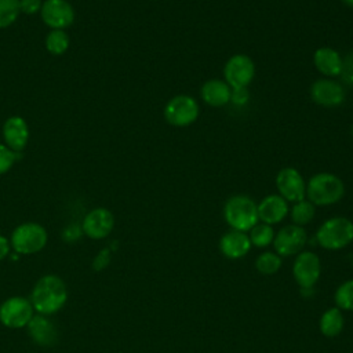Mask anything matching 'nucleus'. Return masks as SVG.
<instances>
[{
    "label": "nucleus",
    "mask_w": 353,
    "mask_h": 353,
    "mask_svg": "<svg viewBox=\"0 0 353 353\" xmlns=\"http://www.w3.org/2000/svg\"><path fill=\"white\" fill-rule=\"evenodd\" d=\"M46 47L52 55L63 54L69 47V37L66 32L63 29H52L46 39Z\"/></svg>",
    "instance_id": "26"
},
{
    "label": "nucleus",
    "mask_w": 353,
    "mask_h": 353,
    "mask_svg": "<svg viewBox=\"0 0 353 353\" xmlns=\"http://www.w3.org/2000/svg\"><path fill=\"white\" fill-rule=\"evenodd\" d=\"M345 194L342 179L331 172H319L313 175L306 185V196L314 205H331L338 203Z\"/></svg>",
    "instance_id": "3"
},
{
    "label": "nucleus",
    "mask_w": 353,
    "mask_h": 353,
    "mask_svg": "<svg viewBox=\"0 0 353 353\" xmlns=\"http://www.w3.org/2000/svg\"><path fill=\"white\" fill-rule=\"evenodd\" d=\"M40 11L44 23L52 29L68 28L74 19V11L66 0H46Z\"/></svg>",
    "instance_id": "13"
},
{
    "label": "nucleus",
    "mask_w": 353,
    "mask_h": 353,
    "mask_svg": "<svg viewBox=\"0 0 353 353\" xmlns=\"http://www.w3.org/2000/svg\"><path fill=\"white\" fill-rule=\"evenodd\" d=\"M301 294L305 298H310L313 295V288H301Z\"/></svg>",
    "instance_id": "34"
},
{
    "label": "nucleus",
    "mask_w": 353,
    "mask_h": 353,
    "mask_svg": "<svg viewBox=\"0 0 353 353\" xmlns=\"http://www.w3.org/2000/svg\"><path fill=\"white\" fill-rule=\"evenodd\" d=\"M10 252V241L4 236H0V259L7 256Z\"/></svg>",
    "instance_id": "33"
},
{
    "label": "nucleus",
    "mask_w": 353,
    "mask_h": 353,
    "mask_svg": "<svg viewBox=\"0 0 353 353\" xmlns=\"http://www.w3.org/2000/svg\"><path fill=\"white\" fill-rule=\"evenodd\" d=\"M223 218L230 229L247 233L259 222L258 204L245 194H234L223 205Z\"/></svg>",
    "instance_id": "2"
},
{
    "label": "nucleus",
    "mask_w": 353,
    "mask_h": 353,
    "mask_svg": "<svg viewBox=\"0 0 353 353\" xmlns=\"http://www.w3.org/2000/svg\"><path fill=\"white\" fill-rule=\"evenodd\" d=\"M41 0H19V8L25 14H34L41 10Z\"/></svg>",
    "instance_id": "31"
},
{
    "label": "nucleus",
    "mask_w": 353,
    "mask_h": 353,
    "mask_svg": "<svg viewBox=\"0 0 353 353\" xmlns=\"http://www.w3.org/2000/svg\"><path fill=\"white\" fill-rule=\"evenodd\" d=\"M223 76L232 90L247 88L255 76V65L248 55L236 54L228 59Z\"/></svg>",
    "instance_id": "10"
},
{
    "label": "nucleus",
    "mask_w": 353,
    "mask_h": 353,
    "mask_svg": "<svg viewBox=\"0 0 353 353\" xmlns=\"http://www.w3.org/2000/svg\"><path fill=\"white\" fill-rule=\"evenodd\" d=\"M290 212L288 203L280 194H269L258 204V218L268 225L281 222Z\"/></svg>",
    "instance_id": "16"
},
{
    "label": "nucleus",
    "mask_w": 353,
    "mask_h": 353,
    "mask_svg": "<svg viewBox=\"0 0 353 353\" xmlns=\"http://www.w3.org/2000/svg\"><path fill=\"white\" fill-rule=\"evenodd\" d=\"M247 234H248V239H250L252 247L266 248L270 244H273L274 230H273L272 225H268V223H263V222H258L256 225H254L248 230Z\"/></svg>",
    "instance_id": "22"
},
{
    "label": "nucleus",
    "mask_w": 353,
    "mask_h": 353,
    "mask_svg": "<svg viewBox=\"0 0 353 353\" xmlns=\"http://www.w3.org/2000/svg\"><path fill=\"white\" fill-rule=\"evenodd\" d=\"M307 233L302 226H296L294 223L285 225L277 233H274V252L281 258L295 256L303 251L305 245L307 244Z\"/></svg>",
    "instance_id": "7"
},
{
    "label": "nucleus",
    "mask_w": 353,
    "mask_h": 353,
    "mask_svg": "<svg viewBox=\"0 0 353 353\" xmlns=\"http://www.w3.org/2000/svg\"><path fill=\"white\" fill-rule=\"evenodd\" d=\"M19 12V0H0V28L10 26Z\"/></svg>",
    "instance_id": "27"
},
{
    "label": "nucleus",
    "mask_w": 353,
    "mask_h": 353,
    "mask_svg": "<svg viewBox=\"0 0 353 353\" xmlns=\"http://www.w3.org/2000/svg\"><path fill=\"white\" fill-rule=\"evenodd\" d=\"M33 305L22 296L6 299L0 306V321L8 328H22L33 317Z\"/></svg>",
    "instance_id": "9"
},
{
    "label": "nucleus",
    "mask_w": 353,
    "mask_h": 353,
    "mask_svg": "<svg viewBox=\"0 0 353 353\" xmlns=\"http://www.w3.org/2000/svg\"><path fill=\"white\" fill-rule=\"evenodd\" d=\"M313 63L316 69L328 77L339 76L342 68V58L339 52H336L331 47H320L314 51Z\"/></svg>",
    "instance_id": "20"
},
{
    "label": "nucleus",
    "mask_w": 353,
    "mask_h": 353,
    "mask_svg": "<svg viewBox=\"0 0 353 353\" xmlns=\"http://www.w3.org/2000/svg\"><path fill=\"white\" fill-rule=\"evenodd\" d=\"M335 306L345 312H353V279L338 285L334 294Z\"/></svg>",
    "instance_id": "25"
},
{
    "label": "nucleus",
    "mask_w": 353,
    "mask_h": 353,
    "mask_svg": "<svg viewBox=\"0 0 353 353\" xmlns=\"http://www.w3.org/2000/svg\"><path fill=\"white\" fill-rule=\"evenodd\" d=\"M310 97L320 106L335 108L343 103L346 94L342 84L330 79H320L310 85Z\"/></svg>",
    "instance_id": "12"
},
{
    "label": "nucleus",
    "mask_w": 353,
    "mask_h": 353,
    "mask_svg": "<svg viewBox=\"0 0 353 353\" xmlns=\"http://www.w3.org/2000/svg\"><path fill=\"white\" fill-rule=\"evenodd\" d=\"M251 241L245 232L228 230L219 239V251L228 259H241L251 250Z\"/></svg>",
    "instance_id": "15"
},
{
    "label": "nucleus",
    "mask_w": 353,
    "mask_h": 353,
    "mask_svg": "<svg viewBox=\"0 0 353 353\" xmlns=\"http://www.w3.org/2000/svg\"><path fill=\"white\" fill-rule=\"evenodd\" d=\"M321 274V263L313 251H301L292 263V276L299 288H313Z\"/></svg>",
    "instance_id": "8"
},
{
    "label": "nucleus",
    "mask_w": 353,
    "mask_h": 353,
    "mask_svg": "<svg viewBox=\"0 0 353 353\" xmlns=\"http://www.w3.org/2000/svg\"><path fill=\"white\" fill-rule=\"evenodd\" d=\"M114 225L113 214L106 208H95L90 211L83 219V232L94 240L109 236Z\"/></svg>",
    "instance_id": "14"
},
{
    "label": "nucleus",
    "mask_w": 353,
    "mask_h": 353,
    "mask_svg": "<svg viewBox=\"0 0 353 353\" xmlns=\"http://www.w3.org/2000/svg\"><path fill=\"white\" fill-rule=\"evenodd\" d=\"M200 92H201L203 101L207 105L214 108H221L226 105L228 102H230V97H232V88L229 87V84L218 79L207 80L201 85Z\"/></svg>",
    "instance_id": "19"
},
{
    "label": "nucleus",
    "mask_w": 353,
    "mask_h": 353,
    "mask_svg": "<svg viewBox=\"0 0 353 353\" xmlns=\"http://www.w3.org/2000/svg\"><path fill=\"white\" fill-rule=\"evenodd\" d=\"M28 331L32 339L41 346H52L57 343L58 334L54 323L46 319L43 314L33 316L28 324Z\"/></svg>",
    "instance_id": "18"
},
{
    "label": "nucleus",
    "mask_w": 353,
    "mask_h": 353,
    "mask_svg": "<svg viewBox=\"0 0 353 353\" xmlns=\"http://www.w3.org/2000/svg\"><path fill=\"white\" fill-rule=\"evenodd\" d=\"M283 258L277 255L274 251H265L259 254L255 259V269L263 276H272L277 273L281 268Z\"/></svg>",
    "instance_id": "24"
},
{
    "label": "nucleus",
    "mask_w": 353,
    "mask_h": 353,
    "mask_svg": "<svg viewBox=\"0 0 353 353\" xmlns=\"http://www.w3.org/2000/svg\"><path fill=\"white\" fill-rule=\"evenodd\" d=\"M199 105L194 98L186 94L172 97L164 108V119L174 127H186L196 121Z\"/></svg>",
    "instance_id": "6"
},
{
    "label": "nucleus",
    "mask_w": 353,
    "mask_h": 353,
    "mask_svg": "<svg viewBox=\"0 0 353 353\" xmlns=\"http://www.w3.org/2000/svg\"><path fill=\"white\" fill-rule=\"evenodd\" d=\"M314 214H316V205L305 199L294 203L292 208L290 210V216L292 223L302 228L313 221Z\"/></svg>",
    "instance_id": "23"
},
{
    "label": "nucleus",
    "mask_w": 353,
    "mask_h": 353,
    "mask_svg": "<svg viewBox=\"0 0 353 353\" xmlns=\"http://www.w3.org/2000/svg\"><path fill=\"white\" fill-rule=\"evenodd\" d=\"M352 135H353V125H352Z\"/></svg>",
    "instance_id": "36"
},
{
    "label": "nucleus",
    "mask_w": 353,
    "mask_h": 353,
    "mask_svg": "<svg viewBox=\"0 0 353 353\" xmlns=\"http://www.w3.org/2000/svg\"><path fill=\"white\" fill-rule=\"evenodd\" d=\"M47 243L46 229L34 222L17 226L11 234V245L18 254H34L44 248Z\"/></svg>",
    "instance_id": "5"
},
{
    "label": "nucleus",
    "mask_w": 353,
    "mask_h": 353,
    "mask_svg": "<svg viewBox=\"0 0 353 353\" xmlns=\"http://www.w3.org/2000/svg\"><path fill=\"white\" fill-rule=\"evenodd\" d=\"M15 160V152H12L10 148L4 145H0V174L7 172Z\"/></svg>",
    "instance_id": "29"
},
{
    "label": "nucleus",
    "mask_w": 353,
    "mask_h": 353,
    "mask_svg": "<svg viewBox=\"0 0 353 353\" xmlns=\"http://www.w3.org/2000/svg\"><path fill=\"white\" fill-rule=\"evenodd\" d=\"M230 101L236 105H244L248 101V91L247 88H236L232 90V97Z\"/></svg>",
    "instance_id": "32"
},
{
    "label": "nucleus",
    "mask_w": 353,
    "mask_h": 353,
    "mask_svg": "<svg viewBox=\"0 0 353 353\" xmlns=\"http://www.w3.org/2000/svg\"><path fill=\"white\" fill-rule=\"evenodd\" d=\"M345 327V317L341 309L336 306L327 309L319 321L320 332L327 338H335L338 336Z\"/></svg>",
    "instance_id": "21"
},
{
    "label": "nucleus",
    "mask_w": 353,
    "mask_h": 353,
    "mask_svg": "<svg viewBox=\"0 0 353 353\" xmlns=\"http://www.w3.org/2000/svg\"><path fill=\"white\" fill-rule=\"evenodd\" d=\"M68 299V290L62 279L55 274H47L37 280L32 291L30 302L33 309L47 316L58 312Z\"/></svg>",
    "instance_id": "1"
},
{
    "label": "nucleus",
    "mask_w": 353,
    "mask_h": 353,
    "mask_svg": "<svg viewBox=\"0 0 353 353\" xmlns=\"http://www.w3.org/2000/svg\"><path fill=\"white\" fill-rule=\"evenodd\" d=\"M3 137L12 152H22L29 139V130L26 121L19 116H11L3 125Z\"/></svg>",
    "instance_id": "17"
},
{
    "label": "nucleus",
    "mask_w": 353,
    "mask_h": 353,
    "mask_svg": "<svg viewBox=\"0 0 353 353\" xmlns=\"http://www.w3.org/2000/svg\"><path fill=\"white\" fill-rule=\"evenodd\" d=\"M343 83L347 85H353V50L346 54L345 58H342V68L339 73Z\"/></svg>",
    "instance_id": "28"
},
{
    "label": "nucleus",
    "mask_w": 353,
    "mask_h": 353,
    "mask_svg": "<svg viewBox=\"0 0 353 353\" xmlns=\"http://www.w3.org/2000/svg\"><path fill=\"white\" fill-rule=\"evenodd\" d=\"M342 3H345L349 7H353V0H342Z\"/></svg>",
    "instance_id": "35"
},
{
    "label": "nucleus",
    "mask_w": 353,
    "mask_h": 353,
    "mask_svg": "<svg viewBox=\"0 0 353 353\" xmlns=\"http://www.w3.org/2000/svg\"><path fill=\"white\" fill-rule=\"evenodd\" d=\"M276 188L279 194L287 203L301 201L306 196V185L303 176L299 174L298 170L292 167H285L277 172Z\"/></svg>",
    "instance_id": "11"
},
{
    "label": "nucleus",
    "mask_w": 353,
    "mask_h": 353,
    "mask_svg": "<svg viewBox=\"0 0 353 353\" xmlns=\"http://www.w3.org/2000/svg\"><path fill=\"white\" fill-rule=\"evenodd\" d=\"M314 239L324 250H342L353 241V222L346 216H332L319 226Z\"/></svg>",
    "instance_id": "4"
},
{
    "label": "nucleus",
    "mask_w": 353,
    "mask_h": 353,
    "mask_svg": "<svg viewBox=\"0 0 353 353\" xmlns=\"http://www.w3.org/2000/svg\"><path fill=\"white\" fill-rule=\"evenodd\" d=\"M110 262V250L109 248H103L101 252H98V255L94 258L92 261V269L99 272L102 269H105Z\"/></svg>",
    "instance_id": "30"
}]
</instances>
